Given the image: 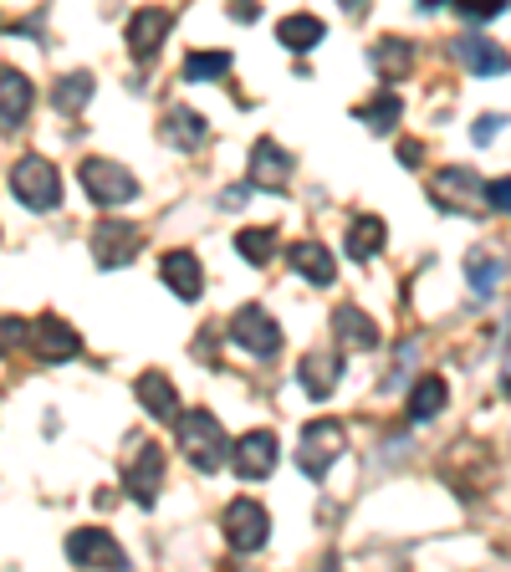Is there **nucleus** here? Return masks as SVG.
I'll return each instance as SVG.
<instances>
[{"label": "nucleus", "mask_w": 511, "mask_h": 572, "mask_svg": "<svg viewBox=\"0 0 511 572\" xmlns=\"http://www.w3.org/2000/svg\"><path fill=\"white\" fill-rule=\"evenodd\" d=\"M179 429V450H185V460L195 470H205V476H216L220 466H226V450H230V439H226V425H220L210 409H185L175 419Z\"/></svg>", "instance_id": "f257e3e1"}, {"label": "nucleus", "mask_w": 511, "mask_h": 572, "mask_svg": "<svg viewBox=\"0 0 511 572\" xmlns=\"http://www.w3.org/2000/svg\"><path fill=\"white\" fill-rule=\"evenodd\" d=\"M11 189H15V200L36 215L62 205V174H56L52 159H41V154H27V159L11 164Z\"/></svg>", "instance_id": "f03ea898"}, {"label": "nucleus", "mask_w": 511, "mask_h": 572, "mask_svg": "<svg viewBox=\"0 0 511 572\" xmlns=\"http://www.w3.org/2000/svg\"><path fill=\"white\" fill-rule=\"evenodd\" d=\"M343 445H348V429L337 425V419H312V425L302 429V445H296V466H302V476L323 480L327 470H333V460L343 455Z\"/></svg>", "instance_id": "7ed1b4c3"}, {"label": "nucleus", "mask_w": 511, "mask_h": 572, "mask_svg": "<svg viewBox=\"0 0 511 572\" xmlns=\"http://www.w3.org/2000/svg\"><path fill=\"white\" fill-rule=\"evenodd\" d=\"M82 189H87L97 205H108V210L138 200V179L123 169L118 159H82Z\"/></svg>", "instance_id": "20e7f679"}, {"label": "nucleus", "mask_w": 511, "mask_h": 572, "mask_svg": "<svg viewBox=\"0 0 511 572\" xmlns=\"http://www.w3.org/2000/svg\"><path fill=\"white\" fill-rule=\"evenodd\" d=\"M271 537V517L267 506L251 501V496H241V501L226 506V542L241 552V558H251V552H261Z\"/></svg>", "instance_id": "39448f33"}, {"label": "nucleus", "mask_w": 511, "mask_h": 572, "mask_svg": "<svg viewBox=\"0 0 511 572\" xmlns=\"http://www.w3.org/2000/svg\"><path fill=\"white\" fill-rule=\"evenodd\" d=\"M230 337H236L246 353H255V358H277V353H282V327H277V318H271L267 306H255V302L230 318Z\"/></svg>", "instance_id": "423d86ee"}, {"label": "nucleus", "mask_w": 511, "mask_h": 572, "mask_svg": "<svg viewBox=\"0 0 511 572\" xmlns=\"http://www.w3.org/2000/svg\"><path fill=\"white\" fill-rule=\"evenodd\" d=\"M138 251H144V230H138L134 220H103V226L93 230V256L103 271L128 267Z\"/></svg>", "instance_id": "0eeeda50"}, {"label": "nucleus", "mask_w": 511, "mask_h": 572, "mask_svg": "<svg viewBox=\"0 0 511 572\" xmlns=\"http://www.w3.org/2000/svg\"><path fill=\"white\" fill-rule=\"evenodd\" d=\"M481 179H476V169H466V164H445V169L430 174V200L440 205V210L450 215H466L476 200H481Z\"/></svg>", "instance_id": "6e6552de"}, {"label": "nucleus", "mask_w": 511, "mask_h": 572, "mask_svg": "<svg viewBox=\"0 0 511 572\" xmlns=\"http://www.w3.org/2000/svg\"><path fill=\"white\" fill-rule=\"evenodd\" d=\"M159 480H164V450L154 439H144L134 455H128V466H123V486L134 496L138 506H154L159 501Z\"/></svg>", "instance_id": "1a4fd4ad"}, {"label": "nucleus", "mask_w": 511, "mask_h": 572, "mask_svg": "<svg viewBox=\"0 0 511 572\" xmlns=\"http://www.w3.org/2000/svg\"><path fill=\"white\" fill-rule=\"evenodd\" d=\"M27 343H31V353H36L41 363H62V358H77V353H82L77 327H72V322H62L56 312H46V318L31 322Z\"/></svg>", "instance_id": "9d476101"}, {"label": "nucleus", "mask_w": 511, "mask_h": 572, "mask_svg": "<svg viewBox=\"0 0 511 572\" xmlns=\"http://www.w3.org/2000/svg\"><path fill=\"white\" fill-rule=\"evenodd\" d=\"M67 558L77 562V568H128V552H123L103 527H82V532H72Z\"/></svg>", "instance_id": "9b49d317"}, {"label": "nucleus", "mask_w": 511, "mask_h": 572, "mask_svg": "<svg viewBox=\"0 0 511 572\" xmlns=\"http://www.w3.org/2000/svg\"><path fill=\"white\" fill-rule=\"evenodd\" d=\"M230 466H236L241 480L271 476V470H277V435H271V429H251L246 439H236V445H230Z\"/></svg>", "instance_id": "f8f14e48"}, {"label": "nucleus", "mask_w": 511, "mask_h": 572, "mask_svg": "<svg viewBox=\"0 0 511 572\" xmlns=\"http://www.w3.org/2000/svg\"><path fill=\"white\" fill-rule=\"evenodd\" d=\"M31 103H36V87H31L27 72L0 67V134H15L27 123Z\"/></svg>", "instance_id": "ddd939ff"}, {"label": "nucleus", "mask_w": 511, "mask_h": 572, "mask_svg": "<svg viewBox=\"0 0 511 572\" xmlns=\"http://www.w3.org/2000/svg\"><path fill=\"white\" fill-rule=\"evenodd\" d=\"M169 27H175V15L159 11V6L138 11L134 21H128V56H134V62H154L159 46H164V37H169Z\"/></svg>", "instance_id": "4468645a"}, {"label": "nucleus", "mask_w": 511, "mask_h": 572, "mask_svg": "<svg viewBox=\"0 0 511 572\" xmlns=\"http://www.w3.org/2000/svg\"><path fill=\"white\" fill-rule=\"evenodd\" d=\"M159 277H164V287H169L175 297H185V302H200L205 271H200V256H195V251H169L159 261Z\"/></svg>", "instance_id": "2eb2a0df"}, {"label": "nucleus", "mask_w": 511, "mask_h": 572, "mask_svg": "<svg viewBox=\"0 0 511 572\" xmlns=\"http://www.w3.org/2000/svg\"><path fill=\"white\" fill-rule=\"evenodd\" d=\"M456 56L471 67V77H501V72H511V52H501L491 37H460L456 41Z\"/></svg>", "instance_id": "dca6fc26"}, {"label": "nucleus", "mask_w": 511, "mask_h": 572, "mask_svg": "<svg viewBox=\"0 0 511 572\" xmlns=\"http://www.w3.org/2000/svg\"><path fill=\"white\" fill-rule=\"evenodd\" d=\"M292 154H286L282 144H271V138H261V144L251 148V185L261 189H282L286 179H292Z\"/></svg>", "instance_id": "f3484780"}, {"label": "nucleus", "mask_w": 511, "mask_h": 572, "mask_svg": "<svg viewBox=\"0 0 511 572\" xmlns=\"http://www.w3.org/2000/svg\"><path fill=\"white\" fill-rule=\"evenodd\" d=\"M134 394H138V404H144L154 419H179V394H175V384H169L159 368L138 373V378H134Z\"/></svg>", "instance_id": "a211bd4d"}, {"label": "nucleus", "mask_w": 511, "mask_h": 572, "mask_svg": "<svg viewBox=\"0 0 511 572\" xmlns=\"http://www.w3.org/2000/svg\"><path fill=\"white\" fill-rule=\"evenodd\" d=\"M159 138L169 148H200L205 144V118L200 113H195V107H169V113H164L159 118Z\"/></svg>", "instance_id": "6ab92c4d"}, {"label": "nucleus", "mask_w": 511, "mask_h": 572, "mask_svg": "<svg viewBox=\"0 0 511 572\" xmlns=\"http://www.w3.org/2000/svg\"><path fill=\"white\" fill-rule=\"evenodd\" d=\"M333 333L343 347H353V353H368V347H378V327L368 312H358V306H337L333 312Z\"/></svg>", "instance_id": "aec40b11"}, {"label": "nucleus", "mask_w": 511, "mask_h": 572, "mask_svg": "<svg viewBox=\"0 0 511 572\" xmlns=\"http://www.w3.org/2000/svg\"><path fill=\"white\" fill-rule=\"evenodd\" d=\"M292 267H296V277H307L312 287H333V277H337V267H333V256H327L323 240H296Z\"/></svg>", "instance_id": "412c9836"}, {"label": "nucleus", "mask_w": 511, "mask_h": 572, "mask_svg": "<svg viewBox=\"0 0 511 572\" xmlns=\"http://www.w3.org/2000/svg\"><path fill=\"white\" fill-rule=\"evenodd\" d=\"M466 277H471V287H476V297H491L507 281V256H497V251H486V246H476L471 256H466Z\"/></svg>", "instance_id": "4be33fe9"}, {"label": "nucleus", "mask_w": 511, "mask_h": 572, "mask_svg": "<svg viewBox=\"0 0 511 572\" xmlns=\"http://www.w3.org/2000/svg\"><path fill=\"white\" fill-rule=\"evenodd\" d=\"M337 373H343V363H337L333 353H307L302 368H296V378H302V388H307L312 399H327L337 388Z\"/></svg>", "instance_id": "5701e85b"}, {"label": "nucleus", "mask_w": 511, "mask_h": 572, "mask_svg": "<svg viewBox=\"0 0 511 572\" xmlns=\"http://www.w3.org/2000/svg\"><path fill=\"white\" fill-rule=\"evenodd\" d=\"M384 240H389V226L378 220V215H358L348 226V256L353 261H374L384 251Z\"/></svg>", "instance_id": "b1692460"}, {"label": "nucleus", "mask_w": 511, "mask_h": 572, "mask_svg": "<svg viewBox=\"0 0 511 572\" xmlns=\"http://www.w3.org/2000/svg\"><path fill=\"white\" fill-rule=\"evenodd\" d=\"M93 87L97 82L87 77V72H67V77H56V87H52L56 113H62V118H77L82 107H87V97H93Z\"/></svg>", "instance_id": "393cba45"}, {"label": "nucleus", "mask_w": 511, "mask_h": 572, "mask_svg": "<svg viewBox=\"0 0 511 572\" xmlns=\"http://www.w3.org/2000/svg\"><path fill=\"white\" fill-rule=\"evenodd\" d=\"M277 37H282L286 52H312L323 41V21L317 15H286V21H277Z\"/></svg>", "instance_id": "a878e982"}, {"label": "nucleus", "mask_w": 511, "mask_h": 572, "mask_svg": "<svg viewBox=\"0 0 511 572\" xmlns=\"http://www.w3.org/2000/svg\"><path fill=\"white\" fill-rule=\"evenodd\" d=\"M440 409H445V378L440 373H425V378L415 384V394H409V419L425 425V419H435Z\"/></svg>", "instance_id": "bb28decb"}, {"label": "nucleus", "mask_w": 511, "mask_h": 572, "mask_svg": "<svg viewBox=\"0 0 511 572\" xmlns=\"http://www.w3.org/2000/svg\"><path fill=\"white\" fill-rule=\"evenodd\" d=\"M353 113H358V118L368 123V134H389L394 123H399L404 103L389 93V87H384V93H378V97H368V103H358V107H353Z\"/></svg>", "instance_id": "cd10ccee"}, {"label": "nucleus", "mask_w": 511, "mask_h": 572, "mask_svg": "<svg viewBox=\"0 0 511 572\" xmlns=\"http://www.w3.org/2000/svg\"><path fill=\"white\" fill-rule=\"evenodd\" d=\"M374 67L384 72V77H409V67H415V46L404 37H389L374 46Z\"/></svg>", "instance_id": "c85d7f7f"}, {"label": "nucleus", "mask_w": 511, "mask_h": 572, "mask_svg": "<svg viewBox=\"0 0 511 572\" xmlns=\"http://www.w3.org/2000/svg\"><path fill=\"white\" fill-rule=\"evenodd\" d=\"M236 251H241L251 267H267L271 256H277V230H261V226L241 230V236H236Z\"/></svg>", "instance_id": "c756f323"}, {"label": "nucleus", "mask_w": 511, "mask_h": 572, "mask_svg": "<svg viewBox=\"0 0 511 572\" xmlns=\"http://www.w3.org/2000/svg\"><path fill=\"white\" fill-rule=\"evenodd\" d=\"M230 72V52H189L185 56V82H216Z\"/></svg>", "instance_id": "7c9ffc66"}, {"label": "nucleus", "mask_w": 511, "mask_h": 572, "mask_svg": "<svg viewBox=\"0 0 511 572\" xmlns=\"http://www.w3.org/2000/svg\"><path fill=\"white\" fill-rule=\"evenodd\" d=\"M31 337V322H21V318H0V358L11 353V347H21Z\"/></svg>", "instance_id": "2f4dec72"}, {"label": "nucleus", "mask_w": 511, "mask_h": 572, "mask_svg": "<svg viewBox=\"0 0 511 572\" xmlns=\"http://www.w3.org/2000/svg\"><path fill=\"white\" fill-rule=\"evenodd\" d=\"M481 200L491 205L497 215H511V174H501V179H491V185L481 189Z\"/></svg>", "instance_id": "473e14b6"}, {"label": "nucleus", "mask_w": 511, "mask_h": 572, "mask_svg": "<svg viewBox=\"0 0 511 572\" xmlns=\"http://www.w3.org/2000/svg\"><path fill=\"white\" fill-rule=\"evenodd\" d=\"M460 15H471V21H491V15L511 11V0H456Z\"/></svg>", "instance_id": "72a5a7b5"}, {"label": "nucleus", "mask_w": 511, "mask_h": 572, "mask_svg": "<svg viewBox=\"0 0 511 572\" xmlns=\"http://www.w3.org/2000/svg\"><path fill=\"white\" fill-rule=\"evenodd\" d=\"M501 123H507V118H501V113H486V118L471 128V144H491V138L501 134Z\"/></svg>", "instance_id": "f704fd0d"}, {"label": "nucleus", "mask_w": 511, "mask_h": 572, "mask_svg": "<svg viewBox=\"0 0 511 572\" xmlns=\"http://www.w3.org/2000/svg\"><path fill=\"white\" fill-rule=\"evenodd\" d=\"M399 164H404V169H419V164H425V144H419V138H404V144H399Z\"/></svg>", "instance_id": "c9c22d12"}, {"label": "nucleus", "mask_w": 511, "mask_h": 572, "mask_svg": "<svg viewBox=\"0 0 511 572\" xmlns=\"http://www.w3.org/2000/svg\"><path fill=\"white\" fill-rule=\"evenodd\" d=\"M246 195H251V185H230L226 195H220V205H226V210H241V205H246Z\"/></svg>", "instance_id": "e433bc0d"}, {"label": "nucleus", "mask_w": 511, "mask_h": 572, "mask_svg": "<svg viewBox=\"0 0 511 572\" xmlns=\"http://www.w3.org/2000/svg\"><path fill=\"white\" fill-rule=\"evenodd\" d=\"M230 15H236V21H255L261 6H255V0H230Z\"/></svg>", "instance_id": "4c0bfd02"}, {"label": "nucleus", "mask_w": 511, "mask_h": 572, "mask_svg": "<svg viewBox=\"0 0 511 572\" xmlns=\"http://www.w3.org/2000/svg\"><path fill=\"white\" fill-rule=\"evenodd\" d=\"M337 6H343L348 15H364L368 11V0H337Z\"/></svg>", "instance_id": "58836bf2"}, {"label": "nucleus", "mask_w": 511, "mask_h": 572, "mask_svg": "<svg viewBox=\"0 0 511 572\" xmlns=\"http://www.w3.org/2000/svg\"><path fill=\"white\" fill-rule=\"evenodd\" d=\"M435 6H445V0H419V11H435Z\"/></svg>", "instance_id": "ea45409f"}]
</instances>
